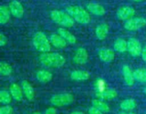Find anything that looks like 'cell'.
<instances>
[{"label":"cell","instance_id":"cell-1","mask_svg":"<svg viewBox=\"0 0 146 114\" xmlns=\"http://www.w3.org/2000/svg\"><path fill=\"white\" fill-rule=\"evenodd\" d=\"M39 61L47 67L59 68L66 63V58L58 53H44L39 56Z\"/></svg>","mask_w":146,"mask_h":114},{"label":"cell","instance_id":"cell-2","mask_svg":"<svg viewBox=\"0 0 146 114\" xmlns=\"http://www.w3.org/2000/svg\"><path fill=\"white\" fill-rule=\"evenodd\" d=\"M66 11L76 21L81 24H88L91 21L89 14L84 8L78 6H69Z\"/></svg>","mask_w":146,"mask_h":114},{"label":"cell","instance_id":"cell-3","mask_svg":"<svg viewBox=\"0 0 146 114\" xmlns=\"http://www.w3.org/2000/svg\"><path fill=\"white\" fill-rule=\"evenodd\" d=\"M51 18L57 24L64 27H72L74 25V19L68 14L59 10L51 11Z\"/></svg>","mask_w":146,"mask_h":114},{"label":"cell","instance_id":"cell-4","mask_svg":"<svg viewBox=\"0 0 146 114\" xmlns=\"http://www.w3.org/2000/svg\"><path fill=\"white\" fill-rule=\"evenodd\" d=\"M33 44L37 51L47 53L51 50V44L46 36L41 31H37L33 36Z\"/></svg>","mask_w":146,"mask_h":114},{"label":"cell","instance_id":"cell-5","mask_svg":"<svg viewBox=\"0 0 146 114\" xmlns=\"http://www.w3.org/2000/svg\"><path fill=\"white\" fill-rule=\"evenodd\" d=\"M74 101V98L71 93H61L54 95L50 99L51 104L55 106L61 107L70 105Z\"/></svg>","mask_w":146,"mask_h":114},{"label":"cell","instance_id":"cell-6","mask_svg":"<svg viewBox=\"0 0 146 114\" xmlns=\"http://www.w3.org/2000/svg\"><path fill=\"white\" fill-rule=\"evenodd\" d=\"M146 25V19L143 17H136L128 20L124 24V28L128 31H137Z\"/></svg>","mask_w":146,"mask_h":114},{"label":"cell","instance_id":"cell-7","mask_svg":"<svg viewBox=\"0 0 146 114\" xmlns=\"http://www.w3.org/2000/svg\"><path fill=\"white\" fill-rule=\"evenodd\" d=\"M128 50L132 56L138 57L142 54L143 48L141 44L138 39L131 38L128 41Z\"/></svg>","mask_w":146,"mask_h":114},{"label":"cell","instance_id":"cell-8","mask_svg":"<svg viewBox=\"0 0 146 114\" xmlns=\"http://www.w3.org/2000/svg\"><path fill=\"white\" fill-rule=\"evenodd\" d=\"M9 9L11 14L16 18H21L24 14V9L22 4L17 0H13L10 2Z\"/></svg>","mask_w":146,"mask_h":114},{"label":"cell","instance_id":"cell-9","mask_svg":"<svg viewBox=\"0 0 146 114\" xmlns=\"http://www.w3.org/2000/svg\"><path fill=\"white\" fill-rule=\"evenodd\" d=\"M135 11L133 7H123L118 9L116 12V16L120 20H129L135 15Z\"/></svg>","mask_w":146,"mask_h":114},{"label":"cell","instance_id":"cell-10","mask_svg":"<svg viewBox=\"0 0 146 114\" xmlns=\"http://www.w3.org/2000/svg\"><path fill=\"white\" fill-rule=\"evenodd\" d=\"M88 54L84 48H78L74 57V61L77 64H86L88 61Z\"/></svg>","mask_w":146,"mask_h":114},{"label":"cell","instance_id":"cell-11","mask_svg":"<svg viewBox=\"0 0 146 114\" xmlns=\"http://www.w3.org/2000/svg\"><path fill=\"white\" fill-rule=\"evenodd\" d=\"M98 56L104 62L109 63L111 62L115 58V53L112 49L102 48L98 51Z\"/></svg>","mask_w":146,"mask_h":114},{"label":"cell","instance_id":"cell-12","mask_svg":"<svg viewBox=\"0 0 146 114\" xmlns=\"http://www.w3.org/2000/svg\"><path fill=\"white\" fill-rule=\"evenodd\" d=\"M50 42L54 46L58 48H64L66 46L67 41L59 34H51L50 36Z\"/></svg>","mask_w":146,"mask_h":114},{"label":"cell","instance_id":"cell-13","mask_svg":"<svg viewBox=\"0 0 146 114\" xmlns=\"http://www.w3.org/2000/svg\"><path fill=\"white\" fill-rule=\"evenodd\" d=\"M87 9L96 16H104L106 14V9L103 6L97 3H89L87 4Z\"/></svg>","mask_w":146,"mask_h":114},{"label":"cell","instance_id":"cell-14","mask_svg":"<svg viewBox=\"0 0 146 114\" xmlns=\"http://www.w3.org/2000/svg\"><path fill=\"white\" fill-rule=\"evenodd\" d=\"M123 74L125 84L129 86L133 85L135 82V78H134L133 73L131 71V69L128 66L125 65L123 67Z\"/></svg>","mask_w":146,"mask_h":114},{"label":"cell","instance_id":"cell-15","mask_svg":"<svg viewBox=\"0 0 146 114\" xmlns=\"http://www.w3.org/2000/svg\"><path fill=\"white\" fill-rule=\"evenodd\" d=\"M21 88L27 99L29 101H32L34 97V91L32 85L29 84V82L26 80L23 81L21 82Z\"/></svg>","mask_w":146,"mask_h":114},{"label":"cell","instance_id":"cell-16","mask_svg":"<svg viewBox=\"0 0 146 114\" xmlns=\"http://www.w3.org/2000/svg\"><path fill=\"white\" fill-rule=\"evenodd\" d=\"M10 93L14 100L20 101L23 98V90L22 88L17 84H12L10 85Z\"/></svg>","mask_w":146,"mask_h":114},{"label":"cell","instance_id":"cell-17","mask_svg":"<svg viewBox=\"0 0 146 114\" xmlns=\"http://www.w3.org/2000/svg\"><path fill=\"white\" fill-rule=\"evenodd\" d=\"M109 27L107 24H101L96 28V36L99 40H104L108 34Z\"/></svg>","mask_w":146,"mask_h":114},{"label":"cell","instance_id":"cell-18","mask_svg":"<svg viewBox=\"0 0 146 114\" xmlns=\"http://www.w3.org/2000/svg\"><path fill=\"white\" fill-rule=\"evenodd\" d=\"M58 33L61 36H62L67 42L71 44H74L76 42V38L74 34H71L70 31L64 28H59L58 29Z\"/></svg>","mask_w":146,"mask_h":114},{"label":"cell","instance_id":"cell-19","mask_svg":"<svg viewBox=\"0 0 146 114\" xmlns=\"http://www.w3.org/2000/svg\"><path fill=\"white\" fill-rule=\"evenodd\" d=\"M90 77L89 73L85 71H74L71 74V79L74 81H86L88 80Z\"/></svg>","mask_w":146,"mask_h":114},{"label":"cell","instance_id":"cell-20","mask_svg":"<svg viewBox=\"0 0 146 114\" xmlns=\"http://www.w3.org/2000/svg\"><path fill=\"white\" fill-rule=\"evenodd\" d=\"M118 93L115 90H107V91H99L96 93V96L101 99L104 100H111L113 99L117 96Z\"/></svg>","mask_w":146,"mask_h":114},{"label":"cell","instance_id":"cell-21","mask_svg":"<svg viewBox=\"0 0 146 114\" xmlns=\"http://www.w3.org/2000/svg\"><path fill=\"white\" fill-rule=\"evenodd\" d=\"M10 10L6 6L1 5L0 7V24L4 25L9 21L10 19Z\"/></svg>","mask_w":146,"mask_h":114},{"label":"cell","instance_id":"cell-22","mask_svg":"<svg viewBox=\"0 0 146 114\" xmlns=\"http://www.w3.org/2000/svg\"><path fill=\"white\" fill-rule=\"evenodd\" d=\"M53 78V75L49 71L45 70L38 71L36 74V78L39 82L48 83L51 81Z\"/></svg>","mask_w":146,"mask_h":114},{"label":"cell","instance_id":"cell-23","mask_svg":"<svg viewBox=\"0 0 146 114\" xmlns=\"http://www.w3.org/2000/svg\"><path fill=\"white\" fill-rule=\"evenodd\" d=\"M114 49L119 53H124L128 50V42L123 38H118L114 43Z\"/></svg>","mask_w":146,"mask_h":114},{"label":"cell","instance_id":"cell-24","mask_svg":"<svg viewBox=\"0 0 146 114\" xmlns=\"http://www.w3.org/2000/svg\"><path fill=\"white\" fill-rule=\"evenodd\" d=\"M136 102L134 99L132 98H129V99L124 100L123 101H122L121 103V108L123 111H132L134 108L136 107Z\"/></svg>","mask_w":146,"mask_h":114},{"label":"cell","instance_id":"cell-25","mask_svg":"<svg viewBox=\"0 0 146 114\" xmlns=\"http://www.w3.org/2000/svg\"><path fill=\"white\" fill-rule=\"evenodd\" d=\"M92 104H93V106L98 108V110L102 111L103 113L109 112L110 107L108 106V104L106 103L105 102H104V101H101V100H98V99L93 100Z\"/></svg>","mask_w":146,"mask_h":114},{"label":"cell","instance_id":"cell-26","mask_svg":"<svg viewBox=\"0 0 146 114\" xmlns=\"http://www.w3.org/2000/svg\"><path fill=\"white\" fill-rule=\"evenodd\" d=\"M134 78L138 81L146 83V69L145 68H138L133 72Z\"/></svg>","mask_w":146,"mask_h":114},{"label":"cell","instance_id":"cell-27","mask_svg":"<svg viewBox=\"0 0 146 114\" xmlns=\"http://www.w3.org/2000/svg\"><path fill=\"white\" fill-rule=\"evenodd\" d=\"M12 72V67L6 62L0 63V74L4 76H9Z\"/></svg>","mask_w":146,"mask_h":114},{"label":"cell","instance_id":"cell-28","mask_svg":"<svg viewBox=\"0 0 146 114\" xmlns=\"http://www.w3.org/2000/svg\"><path fill=\"white\" fill-rule=\"evenodd\" d=\"M11 93L7 91H0V102L3 104H9L11 101Z\"/></svg>","mask_w":146,"mask_h":114},{"label":"cell","instance_id":"cell-29","mask_svg":"<svg viewBox=\"0 0 146 114\" xmlns=\"http://www.w3.org/2000/svg\"><path fill=\"white\" fill-rule=\"evenodd\" d=\"M13 112L12 107L10 105H4L0 108V114H11Z\"/></svg>","mask_w":146,"mask_h":114},{"label":"cell","instance_id":"cell-30","mask_svg":"<svg viewBox=\"0 0 146 114\" xmlns=\"http://www.w3.org/2000/svg\"><path fill=\"white\" fill-rule=\"evenodd\" d=\"M7 44V38L3 33L0 34V46H4Z\"/></svg>","mask_w":146,"mask_h":114},{"label":"cell","instance_id":"cell-31","mask_svg":"<svg viewBox=\"0 0 146 114\" xmlns=\"http://www.w3.org/2000/svg\"><path fill=\"white\" fill-rule=\"evenodd\" d=\"M88 113L89 114H103V112L100 111V110H98V108L93 106L89 108V110H88Z\"/></svg>","mask_w":146,"mask_h":114},{"label":"cell","instance_id":"cell-32","mask_svg":"<svg viewBox=\"0 0 146 114\" xmlns=\"http://www.w3.org/2000/svg\"><path fill=\"white\" fill-rule=\"evenodd\" d=\"M44 114H56V110L54 107H51V108H48V109L46 111L45 113Z\"/></svg>","mask_w":146,"mask_h":114},{"label":"cell","instance_id":"cell-33","mask_svg":"<svg viewBox=\"0 0 146 114\" xmlns=\"http://www.w3.org/2000/svg\"><path fill=\"white\" fill-rule=\"evenodd\" d=\"M141 56H142L143 60L146 62V45L143 48L142 54H141Z\"/></svg>","mask_w":146,"mask_h":114},{"label":"cell","instance_id":"cell-34","mask_svg":"<svg viewBox=\"0 0 146 114\" xmlns=\"http://www.w3.org/2000/svg\"><path fill=\"white\" fill-rule=\"evenodd\" d=\"M71 114H84V113L82 112H79V111H76V112H73Z\"/></svg>","mask_w":146,"mask_h":114},{"label":"cell","instance_id":"cell-35","mask_svg":"<svg viewBox=\"0 0 146 114\" xmlns=\"http://www.w3.org/2000/svg\"><path fill=\"white\" fill-rule=\"evenodd\" d=\"M134 1H135V2H140V1H143V0H133Z\"/></svg>","mask_w":146,"mask_h":114},{"label":"cell","instance_id":"cell-36","mask_svg":"<svg viewBox=\"0 0 146 114\" xmlns=\"http://www.w3.org/2000/svg\"><path fill=\"white\" fill-rule=\"evenodd\" d=\"M32 114H41V113L39 112H34V113H32Z\"/></svg>","mask_w":146,"mask_h":114},{"label":"cell","instance_id":"cell-37","mask_svg":"<svg viewBox=\"0 0 146 114\" xmlns=\"http://www.w3.org/2000/svg\"><path fill=\"white\" fill-rule=\"evenodd\" d=\"M144 92H145V93L146 94V87L145 88H144Z\"/></svg>","mask_w":146,"mask_h":114},{"label":"cell","instance_id":"cell-38","mask_svg":"<svg viewBox=\"0 0 146 114\" xmlns=\"http://www.w3.org/2000/svg\"><path fill=\"white\" fill-rule=\"evenodd\" d=\"M120 114H126V113H121Z\"/></svg>","mask_w":146,"mask_h":114},{"label":"cell","instance_id":"cell-39","mask_svg":"<svg viewBox=\"0 0 146 114\" xmlns=\"http://www.w3.org/2000/svg\"><path fill=\"white\" fill-rule=\"evenodd\" d=\"M129 114H135V113H129Z\"/></svg>","mask_w":146,"mask_h":114},{"label":"cell","instance_id":"cell-40","mask_svg":"<svg viewBox=\"0 0 146 114\" xmlns=\"http://www.w3.org/2000/svg\"><path fill=\"white\" fill-rule=\"evenodd\" d=\"M11 114H13V113H11Z\"/></svg>","mask_w":146,"mask_h":114}]
</instances>
